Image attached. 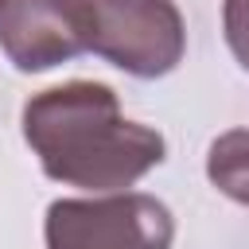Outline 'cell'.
Masks as SVG:
<instances>
[{
  "label": "cell",
  "instance_id": "obj_3",
  "mask_svg": "<svg viewBox=\"0 0 249 249\" xmlns=\"http://www.w3.org/2000/svg\"><path fill=\"white\" fill-rule=\"evenodd\" d=\"M93 43L89 51L132 78L171 74L183 58L187 31L171 0H89Z\"/></svg>",
  "mask_w": 249,
  "mask_h": 249
},
{
  "label": "cell",
  "instance_id": "obj_1",
  "mask_svg": "<svg viewBox=\"0 0 249 249\" xmlns=\"http://www.w3.org/2000/svg\"><path fill=\"white\" fill-rule=\"evenodd\" d=\"M23 140L54 183L121 191L163 163V136L128 121L101 82H62L23 105Z\"/></svg>",
  "mask_w": 249,
  "mask_h": 249
},
{
  "label": "cell",
  "instance_id": "obj_6",
  "mask_svg": "<svg viewBox=\"0 0 249 249\" xmlns=\"http://www.w3.org/2000/svg\"><path fill=\"white\" fill-rule=\"evenodd\" d=\"M222 27L233 58L249 70V0H226L222 4Z\"/></svg>",
  "mask_w": 249,
  "mask_h": 249
},
{
  "label": "cell",
  "instance_id": "obj_2",
  "mask_svg": "<svg viewBox=\"0 0 249 249\" xmlns=\"http://www.w3.org/2000/svg\"><path fill=\"white\" fill-rule=\"evenodd\" d=\"M47 249H171V210L152 195L58 198L43 222Z\"/></svg>",
  "mask_w": 249,
  "mask_h": 249
},
{
  "label": "cell",
  "instance_id": "obj_4",
  "mask_svg": "<svg viewBox=\"0 0 249 249\" xmlns=\"http://www.w3.org/2000/svg\"><path fill=\"white\" fill-rule=\"evenodd\" d=\"M93 12L89 0H4L0 51L23 74L51 70L89 51Z\"/></svg>",
  "mask_w": 249,
  "mask_h": 249
},
{
  "label": "cell",
  "instance_id": "obj_7",
  "mask_svg": "<svg viewBox=\"0 0 249 249\" xmlns=\"http://www.w3.org/2000/svg\"><path fill=\"white\" fill-rule=\"evenodd\" d=\"M0 8H4V0H0Z\"/></svg>",
  "mask_w": 249,
  "mask_h": 249
},
{
  "label": "cell",
  "instance_id": "obj_5",
  "mask_svg": "<svg viewBox=\"0 0 249 249\" xmlns=\"http://www.w3.org/2000/svg\"><path fill=\"white\" fill-rule=\"evenodd\" d=\"M206 175L226 198L249 206V128H230L210 144Z\"/></svg>",
  "mask_w": 249,
  "mask_h": 249
}]
</instances>
